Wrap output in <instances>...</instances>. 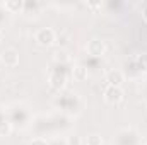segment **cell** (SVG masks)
I'll use <instances>...</instances> for the list:
<instances>
[{"mask_svg": "<svg viewBox=\"0 0 147 145\" xmlns=\"http://www.w3.org/2000/svg\"><path fill=\"white\" fill-rule=\"evenodd\" d=\"M103 138L99 135H89L87 140H86V145H103Z\"/></svg>", "mask_w": 147, "mask_h": 145, "instance_id": "obj_18", "label": "cell"}, {"mask_svg": "<svg viewBox=\"0 0 147 145\" xmlns=\"http://www.w3.org/2000/svg\"><path fill=\"white\" fill-rule=\"evenodd\" d=\"M103 145H105V144H103Z\"/></svg>", "mask_w": 147, "mask_h": 145, "instance_id": "obj_29", "label": "cell"}, {"mask_svg": "<svg viewBox=\"0 0 147 145\" xmlns=\"http://www.w3.org/2000/svg\"><path fill=\"white\" fill-rule=\"evenodd\" d=\"M57 41V31L53 28H41L34 33V43L38 46L48 48Z\"/></svg>", "mask_w": 147, "mask_h": 145, "instance_id": "obj_7", "label": "cell"}, {"mask_svg": "<svg viewBox=\"0 0 147 145\" xmlns=\"http://www.w3.org/2000/svg\"><path fill=\"white\" fill-rule=\"evenodd\" d=\"M48 145H67V142H65V137H53L48 140Z\"/></svg>", "mask_w": 147, "mask_h": 145, "instance_id": "obj_20", "label": "cell"}, {"mask_svg": "<svg viewBox=\"0 0 147 145\" xmlns=\"http://www.w3.org/2000/svg\"><path fill=\"white\" fill-rule=\"evenodd\" d=\"M53 108L57 109V113H62V114H67V116H79L82 113V109L86 106L82 96L79 92H74V91H62V92H57V96L53 97L51 101Z\"/></svg>", "mask_w": 147, "mask_h": 145, "instance_id": "obj_1", "label": "cell"}, {"mask_svg": "<svg viewBox=\"0 0 147 145\" xmlns=\"http://www.w3.org/2000/svg\"><path fill=\"white\" fill-rule=\"evenodd\" d=\"M140 96H142V99L147 103V80L142 82V87H140Z\"/></svg>", "mask_w": 147, "mask_h": 145, "instance_id": "obj_24", "label": "cell"}, {"mask_svg": "<svg viewBox=\"0 0 147 145\" xmlns=\"http://www.w3.org/2000/svg\"><path fill=\"white\" fill-rule=\"evenodd\" d=\"M103 99L106 104H111V106H116L120 104L123 99H125V91L121 87H111V85H106L105 92H103Z\"/></svg>", "mask_w": 147, "mask_h": 145, "instance_id": "obj_8", "label": "cell"}, {"mask_svg": "<svg viewBox=\"0 0 147 145\" xmlns=\"http://www.w3.org/2000/svg\"><path fill=\"white\" fill-rule=\"evenodd\" d=\"M65 142H67V145H82V138L79 135H69V137H65Z\"/></svg>", "mask_w": 147, "mask_h": 145, "instance_id": "obj_19", "label": "cell"}, {"mask_svg": "<svg viewBox=\"0 0 147 145\" xmlns=\"http://www.w3.org/2000/svg\"><path fill=\"white\" fill-rule=\"evenodd\" d=\"M0 62H2V65H5L9 68L17 67L19 65V51L16 48H5L0 53Z\"/></svg>", "mask_w": 147, "mask_h": 145, "instance_id": "obj_10", "label": "cell"}, {"mask_svg": "<svg viewBox=\"0 0 147 145\" xmlns=\"http://www.w3.org/2000/svg\"><path fill=\"white\" fill-rule=\"evenodd\" d=\"M113 145H142V137L134 126H125L115 133Z\"/></svg>", "mask_w": 147, "mask_h": 145, "instance_id": "obj_6", "label": "cell"}, {"mask_svg": "<svg viewBox=\"0 0 147 145\" xmlns=\"http://www.w3.org/2000/svg\"><path fill=\"white\" fill-rule=\"evenodd\" d=\"M7 119L14 130H28L33 123V111L24 103H12L7 108Z\"/></svg>", "mask_w": 147, "mask_h": 145, "instance_id": "obj_2", "label": "cell"}, {"mask_svg": "<svg viewBox=\"0 0 147 145\" xmlns=\"http://www.w3.org/2000/svg\"><path fill=\"white\" fill-rule=\"evenodd\" d=\"M29 130L33 132L34 137H41V138H46V140L57 137V128H55V121H53L51 114H38V116H34Z\"/></svg>", "mask_w": 147, "mask_h": 145, "instance_id": "obj_5", "label": "cell"}, {"mask_svg": "<svg viewBox=\"0 0 147 145\" xmlns=\"http://www.w3.org/2000/svg\"><path fill=\"white\" fill-rule=\"evenodd\" d=\"M87 77H89V72H87V68H86L84 65H74V68H72V79L74 80L84 82Z\"/></svg>", "mask_w": 147, "mask_h": 145, "instance_id": "obj_15", "label": "cell"}, {"mask_svg": "<svg viewBox=\"0 0 147 145\" xmlns=\"http://www.w3.org/2000/svg\"><path fill=\"white\" fill-rule=\"evenodd\" d=\"M28 145H48V140L46 138H41V137H33V140Z\"/></svg>", "mask_w": 147, "mask_h": 145, "instance_id": "obj_21", "label": "cell"}, {"mask_svg": "<svg viewBox=\"0 0 147 145\" xmlns=\"http://www.w3.org/2000/svg\"><path fill=\"white\" fill-rule=\"evenodd\" d=\"M87 9H91V10H98V9H103V3L101 2H87V3H84Z\"/></svg>", "mask_w": 147, "mask_h": 145, "instance_id": "obj_22", "label": "cell"}, {"mask_svg": "<svg viewBox=\"0 0 147 145\" xmlns=\"http://www.w3.org/2000/svg\"><path fill=\"white\" fill-rule=\"evenodd\" d=\"M72 68L74 63H67V65L51 63V68L48 70V85L57 92L65 91L69 80L72 79Z\"/></svg>", "mask_w": 147, "mask_h": 145, "instance_id": "obj_3", "label": "cell"}, {"mask_svg": "<svg viewBox=\"0 0 147 145\" xmlns=\"http://www.w3.org/2000/svg\"><path fill=\"white\" fill-rule=\"evenodd\" d=\"M144 145H147V142H146V144H144Z\"/></svg>", "mask_w": 147, "mask_h": 145, "instance_id": "obj_28", "label": "cell"}, {"mask_svg": "<svg viewBox=\"0 0 147 145\" xmlns=\"http://www.w3.org/2000/svg\"><path fill=\"white\" fill-rule=\"evenodd\" d=\"M121 72L125 73V79H139L142 75H147V51H137L128 55Z\"/></svg>", "mask_w": 147, "mask_h": 145, "instance_id": "obj_4", "label": "cell"}, {"mask_svg": "<svg viewBox=\"0 0 147 145\" xmlns=\"http://www.w3.org/2000/svg\"><path fill=\"white\" fill-rule=\"evenodd\" d=\"M5 119H7V111H5V108H2V106H0V123H2V121H5Z\"/></svg>", "mask_w": 147, "mask_h": 145, "instance_id": "obj_25", "label": "cell"}, {"mask_svg": "<svg viewBox=\"0 0 147 145\" xmlns=\"http://www.w3.org/2000/svg\"><path fill=\"white\" fill-rule=\"evenodd\" d=\"M43 9H46V3L36 2V0H33V2L28 0L22 3V14H26V15H38V14H41Z\"/></svg>", "mask_w": 147, "mask_h": 145, "instance_id": "obj_12", "label": "cell"}, {"mask_svg": "<svg viewBox=\"0 0 147 145\" xmlns=\"http://www.w3.org/2000/svg\"><path fill=\"white\" fill-rule=\"evenodd\" d=\"M12 130H14V128H12V125L9 123V119L2 121V123H0V138H2V137H9V135L12 133Z\"/></svg>", "mask_w": 147, "mask_h": 145, "instance_id": "obj_17", "label": "cell"}, {"mask_svg": "<svg viewBox=\"0 0 147 145\" xmlns=\"http://www.w3.org/2000/svg\"><path fill=\"white\" fill-rule=\"evenodd\" d=\"M53 63H60V65L72 63V56H70L65 50H58V51L53 53Z\"/></svg>", "mask_w": 147, "mask_h": 145, "instance_id": "obj_16", "label": "cell"}, {"mask_svg": "<svg viewBox=\"0 0 147 145\" xmlns=\"http://www.w3.org/2000/svg\"><path fill=\"white\" fill-rule=\"evenodd\" d=\"M22 3L24 2H21V0H7V2H2V5H3V9H5V12L7 14H22Z\"/></svg>", "mask_w": 147, "mask_h": 145, "instance_id": "obj_14", "label": "cell"}, {"mask_svg": "<svg viewBox=\"0 0 147 145\" xmlns=\"http://www.w3.org/2000/svg\"><path fill=\"white\" fill-rule=\"evenodd\" d=\"M2 38H3V29L0 28V41H2Z\"/></svg>", "mask_w": 147, "mask_h": 145, "instance_id": "obj_27", "label": "cell"}, {"mask_svg": "<svg viewBox=\"0 0 147 145\" xmlns=\"http://www.w3.org/2000/svg\"><path fill=\"white\" fill-rule=\"evenodd\" d=\"M80 65H84L86 68H87V72H98L99 68L103 70V58H94V56H86L84 60H82V63Z\"/></svg>", "mask_w": 147, "mask_h": 145, "instance_id": "obj_13", "label": "cell"}, {"mask_svg": "<svg viewBox=\"0 0 147 145\" xmlns=\"http://www.w3.org/2000/svg\"><path fill=\"white\" fill-rule=\"evenodd\" d=\"M142 19L147 22V2L142 5Z\"/></svg>", "mask_w": 147, "mask_h": 145, "instance_id": "obj_26", "label": "cell"}, {"mask_svg": "<svg viewBox=\"0 0 147 145\" xmlns=\"http://www.w3.org/2000/svg\"><path fill=\"white\" fill-rule=\"evenodd\" d=\"M86 51L87 56H94V58H103V55L106 53V43L99 38H92L87 41L86 44Z\"/></svg>", "mask_w": 147, "mask_h": 145, "instance_id": "obj_9", "label": "cell"}, {"mask_svg": "<svg viewBox=\"0 0 147 145\" xmlns=\"http://www.w3.org/2000/svg\"><path fill=\"white\" fill-rule=\"evenodd\" d=\"M5 19H7V12H5V9H3V5L0 3V28L3 26V22H5Z\"/></svg>", "mask_w": 147, "mask_h": 145, "instance_id": "obj_23", "label": "cell"}, {"mask_svg": "<svg viewBox=\"0 0 147 145\" xmlns=\"http://www.w3.org/2000/svg\"><path fill=\"white\" fill-rule=\"evenodd\" d=\"M105 82H106V85H111V87H121V84L125 82V73L116 68L108 70L105 75Z\"/></svg>", "mask_w": 147, "mask_h": 145, "instance_id": "obj_11", "label": "cell"}]
</instances>
